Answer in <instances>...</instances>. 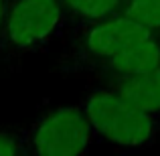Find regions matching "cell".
Returning <instances> with one entry per match:
<instances>
[{"label":"cell","mask_w":160,"mask_h":156,"mask_svg":"<svg viewBox=\"0 0 160 156\" xmlns=\"http://www.w3.org/2000/svg\"><path fill=\"white\" fill-rule=\"evenodd\" d=\"M91 128L85 109L59 108L32 128L31 146L35 156H83L91 142Z\"/></svg>","instance_id":"7a4b0ae2"},{"label":"cell","mask_w":160,"mask_h":156,"mask_svg":"<svg viewBox=\"0 0 160 156\" xmlns=\"http://www.w3.org/2000/svg\"><path fill=\"white\" fill-rule=\"evenodd\" d=\"M59 20V0H16L6 14V37L16 49H28L47 39Z\"/></svg>","instance_id":"3957f363"},{"label":"cell","mask_w":160,"mask_h":156,"mask_svg":"<svg viewBox=\"0 0 160 156\" xmlns=\"http://www.w3.org/2000/svg\"><path fill=\"white\" fill-rule=\"evenodd\" d=\"M0 156H18V142L6 132H0Z\"/></svg>","instance_id":"9c48e42d"},{"label":"cell","mask_w":160,"mask_h":156,"mask_svg":"<svg viewBox=\"0 0 160 156\" xmlns=\"http://www.w3.org/2000/svg\"><path fill=\"white\" fill-rule=\"evenodd\" d=\"M75 14L91 20H102L118 8L120 0H63Z\"/></svg>","instance_id":"ba28073f"},{"label":"cell","mask_w":160,"mask_h":156,"mask_svg":"<svg viewBox=\"0 0 160 156\" xmlns=\"http://www.w3.org/2000/svg\"><path fill=\"white\" fill-rule=\"evenodd\" d=\"M4 23H6V0H0V31Z\"/></svg>","instance_id":"30bf717a"},{"label":"cell","mask_w":160,"mask_h":156,"mask_svg":"<svg viewBox=\"0 0 160 156\" xmlns=\"http://www.w3.org/2000/svg\"><path fill=\"white\" fill-rule=\"evenodd\" d=\"M109 69L120 77H136L160 69V45L152 37L132 45L130 49L109 59Z\"/></svg>","instance_id":"5b68a950"},{"label":"cell","mask_w":160,"mask_h":156,"mask_svg":"<svg viewBox=\"0 0 160 156\" xmlns=\"http://www.w3.org/2000/svg\"><path fill=\"white\" fill-rule=\"evenodd\" d=\"M116 91L148 113L160 112V69L136 77H120Z\"/></svg>","instance_id":"8992f818"},{"label":"cell","mask_w":160,"mask_h":156,"mask_svg":"<svg viewBox=\"0 0 160 156\" xmlns=\"http://www.w3.org/2000/svg\"><path fill=\"white\" fill-rule=\"evenodd\" d=\"M150 28L142 27L130 16H116L103 23H98L87 33V49L91 55L109 61L112 57L120 55L122 51L130 49L132 45L148 39Z\"/></svg>","instance_id":"277c9868"},{"label":"cell","mask_w":160,"mask_h":156,"mask_svg":"<svg viewBox=\"0 0 160 156\" xmlns=\"http://www.w3.org/2000/svg\"><path fill=\"white\" fill-rule=\"evenodd\" d=\"M85 116L98 134L124 148L144 146L154 136L152 113L130 103L116 89L91 93L85 102Z\"/></svg>","instance_id":"6da1fadb"},{"label":"cell","mask_w":160,"mask_h":156,"mask_svg":"<svg viewBox=\"0 0 160 156\" xmlns=\"http://www.w3.org/2000/svg\"><path fill=\"white\" fill-rule=\"evenodd\" d=\"M126 16L134 18L150 31L160 28V0H130L126 6Z\"/></svg>","instance_id":"52a82bcc"}]
</instances>
